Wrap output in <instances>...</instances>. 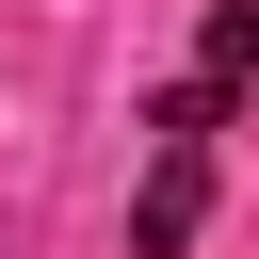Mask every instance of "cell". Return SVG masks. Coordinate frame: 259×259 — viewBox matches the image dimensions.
I'll return each instance as SVG.
<instances>
[{
	"label": "cell",
	"mask_w": 259,
	"mask_h": 259,
	"mask_svg": "<svg viewBox=\"0 0 259 259\" xmlns=\"http://www.w3.org/2000/svg\"><path fill=\"white\" fill-rule=\"evenodd\" d=\"M243 81H259V0H210V49H194V97L227 113Z\"/></svg>",
	"instance_id": "2"
},
{
	"label": "cell",
	"mask_w": 259,
	"mask_h": 259,
	"mask_svg": "<svg viewBox=\"0 0 259 259\" xmlns=\"http://www.w3.org/2000/svg\"><path fill=\"white\" fill-rule=\"evenodd\" d=\"M210 130H227V113H210L194 81H178V97L146 113V194H130V259H178V243L210 227Z\"/></svg>",
	"instance_id": "1"
}]
</instances>
